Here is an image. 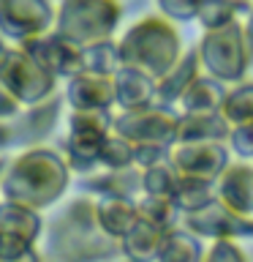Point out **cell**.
<instances>
[{
	"label": "cell",
	"mask_w": 253,
	"mask_h": 262,
	"mask_svg": "<svg viewBox=\"0 0 253 262\" xmlns=\"http://www.w3.org/2000/svg\"><path fill=\"white\" fill-rule=\"evenodd\" d=\"M122 22L120 0H60L55 16V30L68 36L73 44L85 47L109 38Z\"/></svg>",
	"instance_id": "4"
},
{
	"label": "cell",
	"mask_w": 253,
	"mask_h": 262,
	"mask_svg": "<svg viewBox=\"0 0 253 262\" xmlns=\"http://www.w3.org/2000/svg\"><path fill=\"white\" fill-rule=\"evenodd\" d=\"M171 200L177 202V208L183 213H191V210H199L204 205H210L215 200V180L210 178H199V175H180L177 180V188L171 194Z\"/></svg>",
	"instance_id": "27"
},
{
	"label": "cell",
	"mask_w": 253,
	"mask_h": 262,
	"mask_svg": "<svg viewBox=\"0 0 253 262\" xmlns=\"http://www.w3.org/2000/svg\"><path fill=\"white\" fill-rule=\"evenodd\" d=\"M201 69L212 77L223 79L226 85H234L248 77V69L253 66L248 44H245L242 22H232L220 30H204L199 44Z\"/></svg>",
	"instance_id": "5"
},
{
	"label": "cell",
	"mask_w": 253,
	"mask_h": 262,
	"mask_svg": "<svg viewBox=\"0 0 253 262\" xmlns=\"http://www.w3.org/2000/svg\"><path fill=\"white\" fill-rule=\"evenodd\" d=\"M242 33H245V44H248L250 60H253V0H250V8H248V14L242 16Z\"/></svg>",
	"instance_id": "39"
},
{
	"label": "cell",
	"mask_w": 253,
	"mask_h": 262,
	"mask_svg": "<svg viewBox=\"0 0 253 262\" xmlns=\"http://www.w3.org/2000/svg\"><path fill=\"white\" fill-rule=\"evenodd\" d=\"M22 106H24V104H22L19 98L14 96V93H11V90H8V85H6V82L0 79V120H8V118H14V115L19 112Z\"/></svg>",
	"instance_id": "38"
},
{
	"label": "cell",
	"mask_w": 253,
	"mask_h": 262,
	"mask_svg": "<svg viewBox=\"0 0 253 262\" xmlns=\"http://www.w3.org/2000/svg\"><path fill=\"white\" fill-rule=\"evenodd\" d=\"M95 210L106 232L122 237L139 219V200L134 196H95Z\"/></svg>",
	"instance_id": "22"
},
{
	"label": "cell",
	"mask_w": 253,
	"mask_h": 262,
	"mask_svg": "<svg viewBox=\"0 0 253 262\" xmlns=\"http://www.w3.org/2000/svg\"><path fill=\"white\" fill-rule=\"evenodd\" d=\"M139 216L153 221L161 229H171L183 221V210L177 208V202L171 196H153V194H142L139 196Z\"/></svg>",
	"instance_id": "30"
},
{
	"label": "cell",
	"mask_w": 253,
	"mask_h": 262,
	"mask_svg": "<svg viewBox=\"0 0 253 262\" xmlns=\"http://www.w3.org/2000/svg\"><path fill=\"white\" fill-rule=\"evenodd\" d=\"M204 69H201V57H199V49H188V52L180 55V60L171 66V69L158 77V101L161 104H174L183 98V93L188 90V85L199 77Z\"/></svg>",
	"instance_id": "18"
},
{
	"label": "cell",
	"mask_w": 253,
	"mask_h": 262,
	"mask_svg": "<svg viewBox=\"0 0 253 262\" xmlns=\"http://www.w3.org/2000/svg\"><path fill=\"white\" fill-rule=\"evenodd\" d=\"M55 16L57 8L52 0H0V33L11 44L52 30Z\"/></svg>",
	"instance_id": "9"
},
{
	"label": "cell",
	"mask_w": 253,
	"mask_h": 262,
	"mask_svg": "<svg viewBox=\"0 0 253 262\" xmlns=\"http://www.w3.org/2000/svg\"><path fill=\"white\" fill-rule=\"evenodd\" d=\"M0 79L8 85V90L19 98L22 104H36L44 101L52 93H57V79L49 69H44L36 57L24 47L14 44L0 63Z\"/></svg>",
	"instance_id": "7"
},
{
	"label": "cell",
	"mask_w": 253,
	"mask_h": 262,
	"mask_svg": "<svg viewBox=\"0 0 253 262\" xmlns=\"http://www.w3.org/2000/svg\"><path fill=\"white\" fill-rule=\"evenodd\" d=\"M71 183V167L65 161L63 150L46 145L22 147L14 159H8L0 196L16 200L30 208L46 210L65 194Z\"/></svg>",
	"instance_id": "2"
},
{
	"label": "cell",
	"mask_w": 253,
	"mask_h": 262,
	"mask_svg": "<svg viewBox=\"0 0 253 262\" xmlns=\"http://www.w3.org/2000/svg\"><path fill=\"white\" fill-rule=\"evenodd\" d=\"M232 123L220 110L212 112H180L177 142H229Z\"/></svg>",
	"instance_id": "17"
},
{
	"label": "cell",
	"mask_w": 253,
	"mask_h": 262,
	"mask_svg": "<svg viewBox=\"0 0 253 262\" xmlns=\"http://www.w3.org/2000/svg\"><path fill=\"white\" fill-rule=\"evenodd\" d=\"M226 93H229V85L223 79L201 71L199 77L188 85L183 98L177 101V110L180 112H212V110H220Z\"/></svg>",
	"instance_id": "19"
},
{
	"label": "cell",
	"mask_w": 253,
	"mask_h": 262,
	"mask_svg": "<svg viewBox=\"0 0 253 262\" xmlns=\"http://www.w3.org/2000/svg\"><path fill=\"white\" fill-rule=\"evenodd\" d=\"M44 259L82 262L122 257L120 237L109 235L98 221L95 196L85 194L68 202L44 229Z\"/></svg>",
	"instance_id": "1"
},
{
	"label": "cell",
	"mask_w": 253,
	"mask_h": 262,
	"mask_svg": "<svg viewBox=\"0 0 253 262\" xmlns=\"http://www.w3.org/2000/svg\"><path fill=\"white\" fill-rule=\"evenodd\" d=\"M63 96L68 110H114V82L104 74H73L71 79H65Z\"/></svg>",
	"instance_id": "13"
},
{
	"label": "cell",
	"mask_w": 253,
	"mask_h": 262,
	"mask_svg": "<svg viewBox=\"0 0 253 262\" xmlns=\"http://www.w3.org/2000/svg\"><path fill=\"white\" fill-rule=\"evenodd\" d=\"M204 257L210 262H245L248 254L242 251V246L237 243V237H215L210 246V251H204Z\"/></svg>",
	"instance_id": "35"
},
{
	"label": "cell",
	"mask_w": 253,
	"mask_h": 262,
	"mask_svg": "<svg viewBox=\"0 0 253 262\" xmlns=\"http://www.w3.org/2000/svg\"><path fill=\"white\" fill-rule=\"evenodd\" d=\"M183 224L204 241H215V237H237V241L250 237L253 241V216L237 213L226 202H220L218 196L199 210L183 213Z\"/></svg>",
	"instance_id": "10"
},
{
	"label": "cell",
	"mask_w": 253,
	"mask_h": 262,
	"mask_svg": "<svg viewBox=\"0 0 253 262\" xmlns=\"http://www.w3.org/2000/svg\"><path fill=\"white\" fill-rule=\"evenodd\" d=\"M220 112L229 118V123L250 120L253 118V79H240L234 85H229Z\"/></svg>",
	"instance_id": "31"
},
{
	"label": "cell",
	"mask_w": 253,
	"mask_h": 262,
	"mask_svg": "<svg viewBox=\"0 0 253 262\" xmlns=\"http://www.w3.org/2000/svg\"><path fill=\"white\" fill-rule=\"evenodd\" d=\"M215 196L237 213L253 216V164L229 161L226 169L215 178Z\"/></svg>",
	"instance_id": "16"
},
{
	"label": "cell",
	"mask_w": 253,
	"mask_h": 262,
	"mask_svg": "<svg viewBox=\"0 0 253 262\" xmlns=\"http://www.w3.org/2000/svg\"><path fill=\"white\" fill-rule=\"evenodd\" d=\"M63 106H65V96L52 93L44 101L24 104L14 118L0 120V153L11 150V147L22 150V147L44 145L57 128V123H60Z\"/></svg>",
	"instance_id": "6"
},
{
	"label": "cell",
	"mask_w": 253,
	"mask_h": 262,
	"mask_svg": "<svg viewBox=\"0 0 253 262\" xmlns=\"http://www.w3.org/2000/svg\"><path fill=\"white\" fill-rule=\"evenodd\" d=\"M229 147L240 159H253V118L242 123H232V134H229Z\"/></svg>",
	"instance_id": "36"
},
{
	"label": "cell",
	"mask_w": 253,
	"mask_h": 262,
	"mask_svg": "<svg viewBox=\"0 0 253 262\" xmlns=\"http://www.w3.org/2000/svg\"><path fill=\"white\" fill-rule=\"evenodd\" d=\"M41 213L44 210L30 208V205H24V202L0 200V229L24 235V237H30L33 243H38L41 237H44V229H46V221Z\"/></svg>",
	"instance_id": "21"
},
{
	"label": "cell",
	"mask_w": 253,
	"mask_h": 262,
	"mask_svg": "<svg viewBox=\"0 0 253 262\" xmlns=\"http://www.w3.org/2000/svg\"><path fill=\"white\" fill-rule=\"evenodd\" d=\"M171 159V145H161V142H136V153H134V164L136 167H153L158 161Z\"/></svg>",
	"instance_id": "37"
},
{
	"label": "cell",
	"mask_w": 253,
	"mask_h": 262,
	"mask_svg": "<svg viewBox=\"0 0 253 262\" xmlns=\"http://www.w3.org/2000/svg\"><path fill=\"white\" fill-rule=\"evenodd\" d=\"M6 167H8V156L0 153V183H3V175H6Z\"/></svg>",
	"instance_id": "41"
},
{
	"label": "cell",
	"mask_w": 253,
	"mask_h": 262,
	"mask_svg": "<svg viewBox=\"0 0 253 262\" xmlns=\"http://www.w3.org/2000/svg\"><path fill=\"white\" fill-rule=\"evenodd\" d=\"M155 6L171 22H196L201 0H155Z\"/></svg>",
	"instance_id": "34"
},
{
	"label": "cell",
	"mask_w": 253,
	"mask_h": 262,
	"mask_svg": "<svg viewBox=\"0 0 253 262\" xmlns=\"http://www.w3.org/2000/svg\"><path fill=\"white\" fill-rule=\"evenodd\" d=\"M120 66H122L120 41H114V36L82 47V71H93V74H104V77H114V71H117Z\"/></svg>",
	"instance_id": "26"
},
{
	"label": "cell",
	"mask_w": 253,
	"mask_h": 262,
	"mask_svg": "<svg viewBox=\"0 0 253 262\" xmlns=\"http://www.w3.org/2000/svg\"><path fill=\"white\" fill-rule=\"evenodd\" d=\"M163 232L166 229L155 227L153 221H147L139 216L131 229L120 237V246H122V257L125 259H134V262H147V259H158V251H161V241H163Z\"/></svg>",
	"instance_id": "20"
},
{
	"label": "cell",
	"mask_w": 253,
	"mask_h": 262,
	"mask_svg": "<svg viewBox=\"0 0 253 262\" xmlns=\"http://www.w3.org/2000/svg\"><path fill=\"white\" fill-rule=\"evenodd\" d=\"M183 55V38L169 16L144 14L122 33L120 57L125 66L147 71L150 77H163Z\"/></svg>",
	"instance_id": "3"
},
{
	"label": "cell",
	"mask_w": 253,
	"mask_h": 262,
	"mask_svg": "<svg viewBox=\"0 0 253 262\" xmlns=\"http://www.w3.org/2000/svg\"><path fill=\"white\" fill-rule=\"evenodd\" d=\"M101 145L104 139H95V137H79V134H65V142H63V156L68 161L71 172H79V175H90V172L101 169Z\"/></svg>",
	"instance_id": "24"
},
{
	"label": "cell",
	"mask_w": 253,
	"mask_h": 262,
	"mask_svg": "<svg viewBox=\"0 0 253 262\" xmlns=\"http://www.w3.org/2000/svg\"><path fill=\"white\" fill-rule=\"evenodd\" d=\"M82 194L93 196H142V167L131 164V167L117 169H95L90 175H82L79 180Z\"/></svg>",
	"instance_id": "14"
},
{
	"label": "cell",
	"mask_w": 253,
	"mask_h": 262,
	"mask_svg": "<svg viewBox=\"0 0 253 262\" xmlns=\"http://www.w3.org/2000/svg\"><path fill=\"white\" fill-rule=\"evenodd\" d=\"M248 8L250 0H201L196 22L201 25V30H220L232 22H242Z\"/></svg>",
	"instance_id": "25"
},
{
	"label": "cell",
	"mask_w": 253,
	"mask_h": 262,
	"mask_svg": "<svg viewBox=\"0 0 253 262\" xmlns=\"http://www.w3.org/2000/svg\"><path fill=\"white\" fill-rule=\"evenodd\" d=\"M112 82H114V106L117 110H139V106H150L158 101V79L142 69L122 63L114 71Z\"/></svg>",
	"instance_id": "15"
},
{
	"label": "cell",
	"mask_w": 253,
	"mask_h": 262,
	"mask_svg": "<svg viewBox=\"0 0 253 262\" xmlns=\"http://www.w3.org/2000/svg\"><path fill=\"white\" fill-rule=\"evenodd\" d=\"M180 128V110L174 104L155 101L139 110H120L114 115V131L125 134L134 142H161L174 145Z\"/></svg>",
	"instance_id": "8"
},
{
	"label": "cell",
	"mask_w": 253,
	"mask_h": 262,
	"mask_svg": "<svg viewBox=\"0 0 253 262\" xmlns=\"http://www.w3.org/2000/svg\"><path fill=\"white\" fill-rule=\"evenodd\" d=\"M8 47H11V44H8V38L3 36V33H0V63H3V57H6V52H8Z\"/></svg>",
	"instance_id": "40"
},
{
	"label": "cell",
	"mask_w": 253,
	"mask_h": 262,
	"mask_svg": "<svg viewBox=\"0 0 253 262\" xmlns=\"http://www.w3.org/2000/svg\"><path fill=\"white\" fill-rule=\"evenodd\" d=\"M201 241L204 237H199L193 229H188L183 221H180L177 227H171L163 232L158 259L161 262H199V259H204Z\"/></svg>",
	"instance_id": "23"
},
{
	"label": "cell",
	"mask_w": 253,
	"mask_h": 262,
	"mask_svg": "<svg viewBox=\"0 0 253 262\" xmlns=\"http://www.w3.org/2000/svg\"><path fill=\"white\" fill-rule=\"evenodd\" d=\"M183 172L177 169V164L166 159L158 161L153 167L142 169V194H153V196H171L177 188V180Z\"/></svg>",
	"instance_id": "29"
},
{
	"label": "cell",
	"mask_w": 253,
	"mask_h": 262,
	"mask_svg": "<svg viewBox=\"0 0 253 262\" xmlns=\"http://www.w3.org/2000/svg\"><path fill=\"white\" fill-rule=\"evenodd\" d=\"M171 161L185 175L215 180L232 161V156H229V142H174Z\"/></svg>",
	"instance_id": "12"
},
{
	"label": "cell",
	"mask_w": 253,
	"mask_h": 262,
	"mask_svg": "<svg viewBox=\"0 0 253 262\" xmlns=\"http://www.w3.org/2000/svg\"><path fill=\"white\" fill-rule=\"evenodd\" d=\"M134 153H136V142L128 139L125 134L112 128V134L104 139L101 145V169H117V167H131L134 164Z\"/></svg>",
	"instance_id": "32"
},
{
	"label": "cell",
	"mask_w": 253,
	"mask_h": 262,
	"mask_svg": "<svg viewBox=\"0 0 253 262\" xmlns=\"http://www.w3.org/2000/svg\"><path fill=\"white\" fill-rule=\"evenodd\" d=\"M114 128L112 110H71L68 115V134L106 139Z\"/></svg>",
	"instance_id": "28"
},
{
	"label": "cell",
	"mask_w": 253,
	"mask_h": 262,
	"mask_svg": "<svg viewBox=\"0 0 253 262\" xmlns=\"http://www.w3.org/2000/svg\"><path fill=\"white\" fill-rule=\"evenodd\" d=\"M44 254L36 249V243L24 235L0 229V262H22V259H41Z\"/></svg>",
	"instance_id": "33"
},
{
	"label": "cell",
	"mask_w": 253,
	"mask_h": 262,
	"mask_svg": "<svg viewBox=\"0 0 253 262\" xmlns=\"http://www.w3.org/2000/svg\"><path fill=\"white\" fill-rule=\"evenodd\" d=\"M19 47H24L36 60L49 69L57 79H71L73 74L82 71V47L73 44L68 36H63L60 30H46L41 36H33L28 41H22Z\"/></svg>",
	"instance_id": "11"
}]
</instances>
